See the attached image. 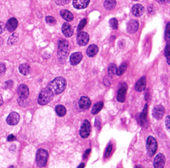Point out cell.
I'll list each match as a JSON object with an SVG mask.
<instances>
[{
  "instance_id": "obj_1",
  "label": "cell",
  "mask_w": 170,
  "mask_h": 168,
  "mask_svg": "<svg viewBox=\"0 0 170 168\" xmlns=\"http://www.w3.org/2000/svg\"><path fill=\"white\" fill-rule=\"evenodd\" d=\"M70 51V44L66 40H61L58 44L57 57L59 62L61 64H65L69 56Z\"/></svg>"
},
{
  "instance_id": "obj_2",
  "label": "cell",
  "mask_w": 170,
  "mask_h": 168,
  "mask_svg": "<svg viewBox=\"0 0 170 168\" xmlns=\"http://www.w3.org/2000/svg\"><path fill=\"white\" fill-rule=\"evenodd\" d=\"M66 86V81L63 77H59L53 80L49 84L48 87L51 89L54 95L60 94L65 90Z\"/></svg>"
},
{
  "instance_id": "obj_3",
  "label": "cell",
  "mask_w": 170,
  "mask_h": 168,
  "mask_svg": "<svg viewBox=\"0 0 170 168\" xmlns=\"http://www.w3.org/2000/svg\"><path fill=\"white\" fill-rule=\"evenodd\" d=\"M54 94L49 87H46L40 92L38 97V103L41 105H47L53 98Z\"/></svg>"
},
{
  "instance_id": "obj_4",
  "label": "cell",
  "mask_w": 170,
  "mask_h": 168,
  "mask_svg": "<svg viewBox=\"0 0 170 168\" xmlns=\"http://www.w3.org/2000/svg\"><path fill=\"white\" fill-rule=\"evenodd\" d=\"M48 158V152L44 149L38 150L36 154V162L37 165L42 167L46 166Z\"/></svg>"
},
{
  "instance_id": "obj_5",
  "label": "cell",
  "mask_w": 170,
  "mask_h": 168,
  "mask_svg": "<svg viewBox=\"0 0 170 168\" xmlns=\"http://www.w3.org/2000/svg\"><path fill=\"white\" fill-rule=\"evenodd\" d=\"M146 146L148 155L150 156H154L158 149V142L155 138L153 137H149L147 139Z\"/></svg>"
},
{
  "instance_id": "obj_6",
  "label": "cell",
  "mask_w": 170,
  "mask_h": 168,
  "mask_svg": "<svg viewBox=\"0 0 170 168\" xmlns=\"http://www.w3.org/2000/svg\"><path fill=\"white\" fill-rule=\"evenodd\" d=\"M90 123L88 120H85L81 124L80 128L79 134L80 136L83 138H86L88 137V136L90 134Z\"/></svg>"
},
{
  "instance_id": "obj_7",
  "label": "cell",
  "mask_w": 170,
  "mask_h": 168,
  "mask_svg": "<svg viewBox=\"0 0 170 168\" xmlns=\"http://www.w3.org/2000/svg\"><path fill=\"white\" fill-rule=\"evenodd\" d=\"M147 114H148V105H145V107L143 109V111L137 116L138 123L143 127H148V122L147 119Z\"/></svg>"
},
{
  "instance_id": "obj_8",
  "label": "cell",
  "mask_w": 170,
  "mask_h": 168,
  "mask_svg": "<svg viewBox=\"0 0 170 168\" xmlns=\"http://www.w3.org/2000/svg\"><path fill=\"white\" fill-rule=\"evenodd\" d=\"M17 94L19 95V99H27L29 95V88L25 84L20 85L17 89Z\"/></svg>"
},
{
  "instance_id": "obj_9",
  "label": "cell",
  "mask_w": 170,
  "mask_h": 168,
  "mask_svg": "<svg viewBox=\"0 0 170 168\" xmlns=\"http://www.w3.org/2000/svg\"><path fill=\"white\" fill-rule=\"evenodd\" d=\"M77 43L80 46H85L88 44L89 41V35L85 32H80L77 35Z\"/></svg>"
},
{
  "instance_id": "obj_10",
  "label": "cell",
  "mask_w": 170,
  "mask_h": 168,
  "mask_svg": "<svg viewBox=\"0 0 170 168\" xmlns=\"http://www.w3.org/2000/svg\"><path fill=\"white\" fill-rule=\"evenodd\" d=\"M165 163V158L162 153H158L154 161V168H164Z\"/></svg>"
},
{
  "instance_id": "obj_11",
  "label": "cell",
  "mask_w": 170,
  "mask_h": 168,
  "mask_svg": "<svg viewBox=\"0 0 170 168\" xmlns=\"http://www.w3.org/2000/svg\"><path fill=\"white\" fill-rule=\"evenodd\" d=\"M165 113V109L162 105H158L155 106L152 112V115L156 119H162Z\"/></svg>"
},
{
  "instance_id": "obj_12",
  "label": "cell",
  "mask_w": 170,
  "mask_h": 168,
  "mask_svg": "<svg viewBox=\"0 0 170 168\" xmlns=\"http://www.w3.org/2000/svg\"><path fill=\"white\" fill-rule=\"evenodd\" d=\"M20 119L19 115L16 112H12L7 118V123L9 125H15L19 123Z\"/></svg>"
},
{
  "instance_id": "obj_13",
  "label": "cell",
  "mask_w": 170,
  "mask_h": 168,
  "mask_svg": "<svg viewBox=\"0 0 170 168\" xmlns=\"http://www.w3.org/2000/svg\"><path fill=\"white\" fill-rule=\"evenodd\" d=\"M91 101L90 99L87 97H85V96H83V97H81L79 101V105L80 109L83 110L89 109Z\"/></svg>"
},
{
  "instance_id": "obj_14",
  "label": "cell",
  "mask_w": 170,
  "mask_h": 168,
  "mask_svg": "<svg viewBox=\"0 0 170 168\" xmlns=\"http://www.w3.org/2000/svg\"><path fill=\"white\" fill-rule=\"evenodd\" d=\"M126 91H127V87L126 85H124L121 87H120L116 97L117 101L120 103H122L126 99Z\"/></svg>"
},
{
  "instance_id": "obj_15",
  "label": "cell",
  "mask_w": 170,
  "mask_h": 168,
  "mask_svg": "<svg viewBox=\"0 0 170 168\" xmlns=\"http://www.w3.org/2000/svg\"><path fill=\"white\" fill-rule=\"evenodd\" d=\"M90 0H73V6L77 9H83L87 8Z\"/></svg>"
},
{
  "instance_id": "obj_16",
  "label": "cell",
  "mask_w": 170,
  "mask_h": 168,
  "mask_svg": "<svg viewBox=\"0 0 170 168\" xmlns=\"http://www.w3.org/2000/svg\"><path fill=\"white\" fill-rule=\"evenodd\" d=\"M139 27V23L136 20H132L128 22L127 25V33L132 34L136 33Z\"/></svg>"
},
{
  "instance_id": "obj_17",
  "label": "cell",
  "mask_w": 170,
  "mask_h": 168,
  "mask_svg": "<svg viewBox=\"0 0 170 168\" xmlns=\"http://www.w3.org/2000/svg\"><path fill=\"white\" fill-rule=\"evenodd\" d=\"M83 59V54L81 52H76L73 53L70 56V62L72 65H76Z\"/></svg>"
},
{
  "instance_id": "obj_18",
  "label": "cell",
  "mask_w": 170,
  "mask_h": 168,
  "mask_svg": "<svg viewBox=\"0 0 170 168\" xmlns=\"http://www.w3.org/2000/svg\"><path fill=\"white\" fill-rule=\"evenodd\" d=\"M17 25H18V21H17L15 18L13 17L9 19L8 22H7L5 28L8 31L13 32L17 28Z\"/></svg>"
},
{
  "instance_id": "obj_19",
  "label": "cell",
  "mask_w": 170,
  "mask_h": 168,
  "mask_svg": "<svg viewBox=\"0 0 170 168\" xmlns=\"http://www.w3.org/2000/svg\"><path fill=\"white\" fill-rule=\"evenodd\" d=\"M62 31L63 35H65L66 37H72L74 33L73 27L68 23H65L63 25Z\"/></svg>"
},
{
  "instance_id": "obj_20",
  "label": "cell",
  "mask_w": 170,
  "mask_h": 168,
  "mask_svg": "<svg viewBox=\"0 0 170 168\" xmlns=\"http://www.w3.org/2000/svg\"><path fill=\"white\" fill-rule=\"evenodd\" d=\"M146 77H142L137 81L135 85V89L137 91H142L146 88Z\"/></svg>"
},
{
  "instance_id": "obj_21",
  "label": "cell",
  "mask_w": 170,
  "mask_h": 168,
  "mask_svg": "<svg viewBox=\"0 0 170 168\" xmlns=\"http://www.w3.org/2000/svg\"><path fill=\"white\" fill-rule=\"evenodd\" d=\"M145 9L144 7L140 4H136L132 8V13L134 16L140 17L144 14Z\"/></svg>"
},
{
  "instance_id": "obj_22",
  "label": "cell",
  "mask_w": 170,
  "mask_h": 168,
  "mask_svg": "<svg viewBox=\"0 0 170 168\" xmlns=\"http://www.w3.org/2000/svg\"><path fill=\"white\" fill-rule=\"evenodd\" d=\"M60 14H61V15L63 19L66 20V21H71L73 20L74 17L73 13L70 12L68 10L62 9L61 10V12H60Z\"/></svg>"
},
{
  "instance_id": "obj_23",
  "label": "cell",
  "mask_w": 170,
  "mask_h": 168,
  "mask_svg": "<svg viewBox=\"0 0 170 168\" xmlns=\"http://www.w3.org/2000/svg\"><path fill=\"white\" fill-rule=\"evenodd\" d=\"M98 52V48L97 45L92 44L88 47L87 50V54L89 57L94 56Z\"/></svg>"
},
{
  "instance_id": "obj_24",
  "label": "cell",
  "mask_w": 170,
  "mask_h": 168,
  "mask_svg": "<svg viewBox=\"0 0 170 168\" xmlns=\"http://www.w3.org/2000/svg\"><path fill=\"white\" fill-rule=\"evenodd\" d=\"M30 70L31 68L27 64H21L19 67V72L22 75H24V76H27V74H29L30 72Z\"/></svg>"
},
{
  "instance_id": "obj_25",
  "label": "cell",
  "mask_w": 170,
  "mask_h": 168,
  "mask_svg": "<svg viewBox=\"0 0 170 168\" xmlns=\"http://www.w3.org/2000/svg\"><path fill=\"white\" fill-rule=\"evenodd\" d=\"M104 106V103L102 101H99L97 103H95L94 106L93 107V109H92V114L93 115H96V114L98 113L100 111L101 109H102V107Z\"/></svg>"
},
{
  "instance_id": "obj_26",
  "label": "cell",
  "mask_w": 170,
  "mask_h": 168,
  "mask_svg": "<svg viewBox=\"0 0 170 168\" xmlns=\"http://www.w3.org/2000/svg\"><path fill=\"white\" fill-rule=\"evenodd\" d=\"M116 5V0H106L104 3V6L106 9L112 10L114 9Z\"/></svg>"
},
{
  "instance_id": "obj_27",
  "label": "cell",
  "mask_w": 170,
  "mask_h": 168,
  "mask_svg": "<svg viewBox=\"0 0 170 168\" xmlns=\"http://www.w3.org/2000/svg\"><path fill=\"white\" fill-rule=\"evenodd\" d=\"M55 111L59 117H64L66 115V110L65 107L64 106H63L61 105H59L56 106Z\"/></svg>"
},
{
  "instance_id": "obj_28",
  "label": "cell",
  "mask_w": 170,
  "mask_h": 168,
  "mask_svg": "<svg viewBox=\"0 0 170 168\" xmlns=\"http://www.w3.org/2000/svg\"><path fill=\"white\" fill-rule=\"evenodd\" d=\"M127 67V63L126 62L122 63L121 65H120L118 68L116 69V74L118 75V76H121V75H122L126 71Z\"/></svg>"
},
{
  "instance_id": "obj_29",
  "label": "cell",
  "mask_w": 170,
  "mask_h": 168,
  "mask_svg": "<svg viewBox=\"0 0 170 168\" xmlns=\"http://www.w3.org/2000/svg\"><path fill=\"white\" fill-rule=\"evenodd\" d=\"M18 38H19V36L17 33L13 34L12 36H10V37L9 38L8 44L10 46L15 44L17 42V40H18Z\"/></svg>"
},
{
  "instance_id": "obj_30",
  "label": "cell",
  "mask_w": 170,
  "mask_h": 168,
  "mask_svg": "<svg viewBox=\"0 0 170 168\" xmlns=\"http://www.w3.org/2000/svg\"><path fill=\"white\" fill-rule=\"evenodd\" d=\"M117 69V67L116 66V64H110L108 67V76L110 78H112L113 76L116 74V71Z\"/></svg>"
},
{
  "instance_id": "obj_31",
  "label": "cell",
  "mask_w": 170,
  "mask_h": 168,
  "mask_svg": "<svg viewBox=\"0 0 170 168\" xmlns=\"http://www.w3.org/2000/svg\"><path fill=\"white\" fill-rule=\"evenodd\" d=\"M109 24L110 26L111 27V28H112L113 29H117L118 27V22L117 21L116 19L115 18H113V19H111L109 21Z\"/></svg>"
},
{
  "instance_id": "obj_32",
  "label": "cell",
  "mask_w": 170,
  "mask_h": 168,
  "mask_svg": "<svg viewBox=\"0 0 170 168\" xmlns=\"http://www.w3.org/2000/svg\"><path fill=\"white\" fill-rule=\"evenodd\" d=\"M45 21L47 22V24H49V25H54L56 24V20L54 17H53L51 16H47L45 18Z\"/></svg>"
},
{
  "instance_id": "obj_33",
  "label": "cell",
  "mask_w": 170,
  "mask_h": 168,
  "mask_svg": "<svg viewBox=\"0 0 170 168\" xmlns=\"http://www.w3.org/2000/svg\"><path fill=\"white\" fill-rule=\"evenodd\" d=\"M169 25L170 23H168L167 25H166L165 28V38L166 39V41H169L170 39V29H169Z\"/></svg>"
},
{
  "instance_id": "obj_34",
  "label": "cell",
  "mask_w": 170,
  "mask_h": 168,
  "mask_svg": "<svg viewBox=\"0 0 170 168\" xmlns=\"http://www.w3.org/2000/svg\"><path fill=\"white\" fill-rule=\"evenodd\" d=\"M112 150V144H110L108 146L107 148H106V152H105L104 157H105L106 158H108V157H110V156L111 155Z\"/></svg>"
},
{
  "instance_id": "obj_35",
  "label": "cell",
  "mask_w": 170,
  "mask_h": 168,
  "mask_svg": "<svg viewBox=\"0 0 170 168\" xmlns=\"http://www.w3.org/2000/svg\"><path fill=\"white\" fill-rule=\"evenodd\" d=\"M86 25H87V19H83L82 21H80L79 26H78V28H77L78 31H80L81 30L83 29L84 27L86 26Z\"/></svg>"
},
{
  "instance_id": "obj_36",
  "label": "cell",
  "mask_w": 170,
  "mask_h": 168,
  "mask_svg": "<svg viewBox=\"0 0 170 168\" xmlns=\"http://www.w3.org/2000/svg\"><path fill=\"white\" fill-rule=\"evenodd\" d=\"M164 54H165V56H166V58H167L168 63V64H169L170 63H169V44L166 45Z\"/></svg>"
},
{
  "instance_id": "obj_37",
  "label": "cell",
  "mask_w": 170,
  "mask_h": 168,
  "mask_svg": "<svg viewBox=\"0 0 170 168\" xmlns=\"http://www.w3.org/2000/svg\"><path fill=\"white\" fill-rule=\"evenodd\" d=\"M94 124H95V127L97 128L98 130L100 129V128H101V119H100V117L98 116L97 118H96Z\"/></svg>"
},
{
  "instance_id": "obj_38",
  "label": "cell",
  "mask_w": 170,
  "mask_h": 168,
  "mask_svg": "<svg viewBox=\"0 0 170 168\" xmlns=\"http://www.w3.org/2000/svg\"><path fill=\"white\" fill-rule=\"evenodd\" d=\"M55 2L58 5H64L67 4L70 0H55Z\"/></svg>"
},
{
  "instance_id": "obj_39",
  "label": "cell",
  "mask_w": 170,
  "mask_h": 168,
  "mask_svg": "<svg viewBox=\"0 0 170 168\" xmlns=\"http://www.w3.org/2000/svg\"><path fill=\"white\" fill-rule=\"evenodd\" d=\"M27 99H18V103H19V105L21 106L25 107L27 105V103H28V102L27 101Z\"/></svg>"
},
{
  "instance_id": "obj_40",
  "label": "cell",
  "mask_w": 170,
  "mask_h": 168,
  "mask_svg": "<svg viewBox=\"0 0 170 168\" xmlns=\"http://www.w3.org/2000/svg\"><path fill=\"white\" fill-rule=\"evenodd\" d=\"M6 70V68L4 64L0 62V74H3L5 73Z\"/></svg>"
},
{
  "instance_id": "obj_41",
  "label": "cell",
  "mask_w": 170,
  "mask_h": 168,
  "mask_svg": "<svg viewBox=\"0 0 170 168\" xmlns=\"http://www.w3.org/2000/svg\"><path fill=\"white\" fill-rule=\"evenodd\" d=\"M5 24L3 22H1V21H0V35L2 34L3 32L5 31Z\"/></svg>"
},
{
  "instance_id": "obj_42",
  "label": "cell",
  "mask_w": 170,
  "mask_h": 168,
  "mask_svg": "<svg viewBox=\"0 0 170 168\" xmlns=\"http://www.w3.org/2000/svg\"><path fill=\"white\" fill-rule=\"evenodd\" d=\"M169 116H167V117H166V119H165V126H166V128H167V130L168 131H169V127H170V125H169Z\"/></svg>"
},
{
  "instance_id": "obj_43",
  "label": "cell",
  "mask_w": 170,
  "mask_h": 168,
  "mask_svg": "<svg viewBox=\"0 0 170 168\" xmlns=\"http://www.w3.org/2000/svg\"><path fill=\"white\" fill-rule=\"evenodd\" d=\"M13 81H6L5 83V88H10L13 86Z\"/></svg>"
},
{
  "instance_id": "obj_44",
  "label": "cell",
  "mask_w": 170,
  "mask_h": 168,
  "mask_svg": "<svg viewBox=\"0 0 170 168\" xmlns=\"http://www.w3.org/2000/svg\"><path fill=\"white\" fill-rule=\"evenodd\" d=\"M16 140V138L15 137V136L13 135V134H10L8 136V140L9 142H12Z\"/></svg>"
},
{
  "instance_id": "obj_45",
  "label": "cell",
  "mask_w": 170,
  "mask_h": 168,
  "mask_svg": "<svg viewBox=\"0 0 170 168\" xmlns=\"http://www.w3.org/2000/svg\"><path fill=\"white\" fill-rule=\"evenodd\" d=\"M90 152V149H88L87 150L84 152V156H83V158L85 159V158H87V156H88V154H89V153Z\"/></svg>"
},
{
  "instance_id": "obj_46",
  "label": "cell",
  "mask_w": 170,
  "mask_h": 168,
  "mask_svg": "<svg viewBox=\"0 0 170 168\" xmlns=\"http://www.w3.org/2000/svg\"><path fill=\"white\" fill-rule=\"evenodd\" d=\"M104 84L105 85L109 86L110 84V81H109V79H106V78H105V79L104 80Z\"/></svg>"
},
{
  "instance_id": "obj_47",
  "label": "cell",
  "mask_w": 170,
  "mask_h": 168,
  "mask_svg": "<svg viewBox=\"0 0 170 168\" xmlns=\"http://www.w3.org/2000/svg\"><path fill=\"white\" fill-rule=\"evenodd\" d=\"M155 1L158 2V3H165L167 0H155Z\"/></svg>"
},
{
  "instance_id": "obj_48",
  "label": "cell",
  "mask_w": 170,
  "mask_h": 168,
  "mask_svg": "<svg viewBox=\"0 0 170 168\" xmlns=\"http://www.w3.org/2000/svg\"><path fill=\"white\" fill-rule=\"evenodd\" d=\"M3 103V97L2 95L0 94V106L2 105V104Z\"/></svg>"
},
{
  "instance_id": "obj_49",
  "label": "cell",
  "mask_w": 170,
  "mask_h": 168,
  "mask_svg": "<svg viewBox=\"0 0 170 168\" xmlns=\"http://www.w3.org/2000/svg\"><path fill=\"white\" fill-rule=\"evenodd\" d=\"M84 163H81L80 165H79V166L77 168H84Z\"/></svg>"
},
{
  "instance_id": "obj_50",
  "label": "cell",
  "mask_w": 170,
  "mask_h": 168,
  "mask_svg": "<svg viewBox=\"0 0 170 168\" xmlns=\"http://www.w3.org/2000/svg\"><path fill=\"white\" fill-rule=\"evenodd\" d=\"M3 39L0 37V47H2V46L3 45Z\"/></svg>"
},
{
  "instance_id": "obj_51",
  "label": "cell",
  "mask_w": 170,
  "mask_h": 168,
  "mask_svg": "<svg viewBox=\"0 0 170 168\" xmlns=\"http://www.w3.org/2000/svg\"><path fill=\"white\" fill-rule=\"evenodd\" d=\"M8 168H15V167H14V166H9Z\"/></svg>"
},
{
  "instance_id": "obj_52",
  "label": "cell",
  "mask_w": 170,
  "mask_h": 168,
  "mask_svg": "<svg viewBox=\"0 0 170 168\" xmlns=\"http://www.w3.org/2000/svg\"><path fill=\"white\" fill-rule=\"evenodd\" d=\"M135 168H141L140 166H136Z\"/></svg>"
},
{
  "instance_id": "obj_53",
  "label": "cell",
  "mask_w": 170,
  "mask_h": 168,
  "mask_svg": "<svg viewBox=\"0 0 170 168\" xmlns=\"http://www.w3.org/2000/svg\"><path fill=\"white\" fill-rule=\"evenodd\" d=\"M134 1H137V0H134Z\"/></svg>"
}]
</instances>
